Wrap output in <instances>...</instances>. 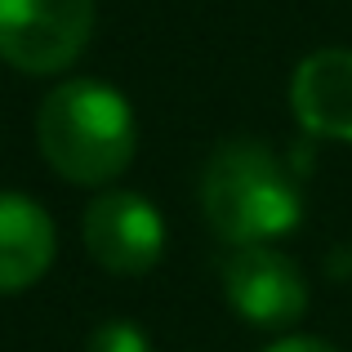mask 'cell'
I'll return each mask as SVG.
<instances>
[{"label":"cell","instance_id":"obj_1","mask_svg":"<svg viewBox=\"0 0 352 352\" xmlns=\"http://www.w3.org/2000/svg\"><path fill=\"white\" fill-rule=\"evenodd\" d=\"M36 147L58 179L103 188L134 165L138 120L120 89L94 76L54 85L36 112Z\"/></svg>","mask_w":352,"mask_h":352},{"label":"cell","instance_id":"obj_4","mask_svg":"<svg viewBox=\"0 0 352 352\" xmlns=\"http://www.w3.org/2000/svg\"><path fill=\"white\" fill-rule=\"evenodd\" d=\"M85 250L103 272L112 276H143L165 254V219L138 192H103L85 206L80 219Z\"/></svg>","mask_w":352,"mask_h":352},{"label":"cell","instance_id":"obj_2","mask_svg":"<svg viewBox=\"0 0 352 352\" xmlns=\"http://www.w3.org/2000/svg\"><path fill=\"white\" fill-rule=\"evenodd\" d=\"M201 214L210 232L241 245H267L294 232L303 219V197L290 165L254 138H232L214 147L201 170Z\"/></svg>","mask_w":352,"mask_h":352},{"label":"cell","instance_id":"obj_5","mask_svg":"<svg viewBox=\"0 0 352 352\" xmlns=\"http://www.w3.org/2000/svg\"><path fill=\"white\" fill-rule=\"evenodd\" d=\"M223 294L241 321L285 330L308 312V281L290 254L272 245H241L223 263Z\"/></svg>","mask_w":352,"mask_h":352},{"label":"cell","instance_id":"obj_6","mask_svg":"<svg viewBox=\"0 0 352 352\" xmlns=\"http://www.w3.org/2000/svg\"><path fill=\"white\" fill-rule=\"evenodd\" d=\"M290 107L312 138L352 143V50H317L294 67Z\"/></svg>","mask_w":352,"mask_h":352},{"label":"cell","instance_id":"obj_9","mask_svg":"<svg viewBox=\"0 0 352 352\" xmlns=\"http://www.w3.org/2000/svg\"><path fill=\"white\" fill-rule=\"evenodd\" d=\"M263 352H339V348L326 344V339H312V335H285L276 344H267Z\"/></svg>","mask_w":352,"mask_h":352},{"label":"cell","instance_id":"obj_3","mask_svg":"<svg viewBox=\"0 0 352 352\" xmlns=\"http://www.w3.org/2000/svg\"><path fill=\"white\" fill-rule=\"evenodd\" d=\"M94 36V0H0V58L27 76H58Z\"/></svg>","mask_w":352,"mask_h":352},{"label":"cell","instance_id":"obj_8","mask_svg":"<svg viewBox=\"0 0 352 352\" xmlns=\"http://www.w3.org/2000/svg\"><path fill=\"white\" fill-rule=\"evenodd\" d=\"M85 352H152V339L134 326V321H103L89 335Z\"/></svg>","mask_w":352,"mask_h":352},{"label":"cell","instance_id":"obj_7","mask_svg":"<svg viewBox=\"0 0 352 352\" xmlns=\"http://www.w3.org/2000/svg\"><path fill=\"white\" fill-rule=\"evenodd\" d=\"M58 232L41 201L23 192H0V294H18L50 272Z\"/></svg>","mask_w":352,"mask_h":352}]
</instances>
